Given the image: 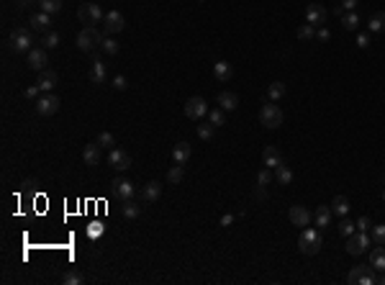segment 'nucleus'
Instances as JSON below:
<instances>
[{"label": "nucleus", "mask_w": 385, "mask_h": 285, "mask_svg": "<svg viewBox=\"0 0 385 285\" xmlns=\"http://www.w3.org/2000/svg\"><path fill=\"white\" fill-rule=\"evenodd\" d=\"M298 249L303 254H308V257L318 254V249H321V231L318 229H303L300 237H298Z\"/></svg>", "instance_id": "nucleus-1"}, {"label": "nucleus", "mask_w": 385, "mask_h": 285, "mask_svg": "<svg viewBox=\"0 0 385 285\" xmlns=\"http://www.w3.org/2000/svg\"><path fill=\"white\" fill-rule=\"evenodd\" d=\"M103 39H105V34H100L95 26H85V29L77 34V49H82V51H93L95 46H100V44H103Z\"/></svg>", "instance_id": "nucleus-2"}, {"label": "nucleus", "mask_w": 385, "mask_h": 285, "mask_svg": "<svg viewBox=\"0 0 385 285\" xmlns=\"http://www.w3.org/2000/svg\"><path fill=\"white\" fill-rule=\"evenodd\" d=\"M260 121H262L265 128H280V126H283V108H280L275 100L265 103L262 111H260Z\"/></svg>", "instance_id": "nucleus-3"}, {"label": "nucleus", "mask_w": 385, "mask_h": 285, "mask_svg": "<svg viewBox=\"0 0 385 285\" xmlns=\"http://www.w3.org/2000/svg\"><path fill=\"white\" fill-rule=\"evenodd\" d=\"M11 49L13 51H31L34 49V34H31V29H13V34H11Z\"/></svg>", "instance_id": "nucleus-4"}, {"label": "nucleus", "mask_w": 385, "mask_h": 285, "mask_svg": "<svg viewBox=\"0 0 385 285\" xmlns=\"http://www.w3.org/2000/svg\"><path fill=\"white\" fill-rule=\"evenodd\" d=\"M185 116L190 121H203V116H208V106L201 95H193L185 100Z\"/></svg>", "instance_id": "nucleus-5"}, {"label": "nucleus", "mask_w": 385, "mask_h": 285, "mask_svg": "<svg viewBox=\"0 0 385 285\" xmlns=\"http://www.w3.org/2000/svg\"><path fill=\"white\" fill-rule=\"evenodd\" d=\"M77 16H80V21H82L85 26H95L98 21L105 18V13L100 11L98 3H82V6L77 8Z\"/></svg>", "instance_id": "nucleus-6"}, {"label": "nucleus", "mask_w": 385, "mask_h": 285, "mask_svg": "<svg viewBox=\"0 0 385 285\" xmlns=\"http://www.w3.org/2000/svg\"><path fill=\"white\" fill-rule=\"evenodd\" d=\"M347 282L349 285H375V275H372V265L365 267V265H357L349 270L347 275Z\"/></svg>", "instance_id": "nucleus-7"}, {"label": "nucleus", "mask_w": 385, "mask_h": 285, "mask_svg": "<svg viewBox=\"0 0 385 285\" xmlns=\"http://www.w3.org/2000/svg\"><path fill=\"white\" fill-rule=\"evenodd\" d=\"M57 111H59V98H57V95L44 93V95L36 98V113H39V116L49 118V116H54Z\"/></svg>", "instance_id": "nucleus-8"}, {"label": "nucleus", "mask_w": 385, "mask_h": 285, "mask_svg": "<svg viewBox=\"0 0 385 285\" xmlns=\"http://www.w3.org/2000/svg\"><path fill=\"white\" fill-rule=\"evenodd\" d=\"M370 242H372V239L367 237V231H354L352 237H347V252L354 254V257H357V254H365V249L370 247Z\"/></svg>", "instance_id": "nucleus-9"}, {"label": "nucleus", "mask_w": 385, "mask_h": 285, "mask_svg": "<svg viewBox=\"0 0 385 285\" xmlns=\"http://www.w3.org/2000/svg\"><path fill=\"white\" fill-rule=\"evenodd\" d=\"M288 219H290V224H293V226L306 229V226L313 221V213H311L306 205H290V211H288Z\"/></svg>", "instance_id": "nucleus-10"}, {"label": "nucleus", "mask_w": 385, "mask_h": 285, "mask_svg": "<svg viewBox=\"0 0 385 285\" xmlns=\"http://www.w3.org/2000/svg\"><path fill=\"white\" fill-rule=\"evenodd\" d=\"M324 21H326V8L321 6V3H308V8H306V23H311L316 29V26H324Z\"/></svg>", "instance_id": "nucleus-11"}, {"label": "nucleus", "mask_w": 385, "mask_h": 285, "mask_svg": "<svg viewBox=\"0 0 385 285\" xmlns=\"http://www.w3.org/2000/svg\"><path fill=\"white\" fill-rule=\"evenodd\" d=\"M113 193H116L121 200H134L136 188H134V183H131V180H126V177H116V180H113Z\"/></svg>", "instance_id": "nucleus-12"}, {"label": "nucleus", "mask_w": 385, "mask_h": 285, "mask_svg": "<svg viewBox=\"0 0 385 285\" xmlns=\"http://www.w3.org/2000/svg\"><path fill=\"white\" fill-rule=\"evenodd\" d=\"M123 26H126V21H123V16H121L118 11L105 13V18H103V29H105V34H108V36H113V34L123 31Z\"/></svg>", "instance_id": "nucleus-13"}, {"label": "nucleus", "mask_w": 385, "mask_h": 285, "mask_svg": "<svg viewBox=\"0 0 385 285\" xmlns=\"http://www.w3.org/2000/svg\"><path fill=\"white\" fill-rule=\"evenodd\" d=\"M46 62H49V57H46V49H44V46H34V49L29 51V67H31V69H39V72H44V69H46Z\"/></svg>", "instance_id": "nucleus-14"}, {"label": "nucleus", "mask_w": 385, "mask_h": 285, "mask_svg": "<svg viewBox=\"0 0 385 285\" xmlns=\"http://www.w3.org/2000/svg\"><path fill=\"white\" fill-rule=\"evenodd\" d=\"M108 162H111V167H116L118 172H123V170L131 167V157H128V152H123V149H111Z\"/></svg>", "instance_id": "nucleus-15"}, {"label": "nucleus", "mask_w": 385, "mask_h": 285, "mask_svg": "<svg viewBox=\"0 0 385 285\" xmlns=\"http://www.w3.org/2000/svg\"><path fill=\"white\" fill-rule=\"evenodd\" d=\"M329 221H332V205H318V208L313 211V224H316V229H326Z\"/></svg>", "instance_id": "nucleus-16"}, {"label": "nucleus", "mask_w": 385, "mask_h": 285, "mask_svg": "<svg viewBox=\"0 0 385 285\" xmlns=\"http://www.w3.org/2000/svg\"><path fill=\"white\" fill-rule=\"evenodd\" d=\"M216 103H218V108H224V111H236V108H239V95L231 93V90H224V93H218Z\"/></svg>", "instance_id": "nucleus-17"}, {"label": "nucleus", "mask_w": 385, "mask_h": 285, "mask_svg": "<svg viewBox=\"0 0 385 285\" xmlns=\"http://www.w3.org/2000/svg\"><path fill=\"white\" fill-rule=\"evenodd\" d=\"M213 75H216V80H218V83H229V80L234 77V67H231L229 62L218 59V62L213 64Z\"/></svg>", "instance_id": "nucleus-18"}, {"label": "nucleus", "mask_w": 385, "mask_h": 285, "mask_svg": "<svg viewBox=\"0 0 385 285\" xmlns=\"http://www.w3.org/2000/svg\"><path fill=\"white\" fill-rule=\"evenodd\" d=\"M49 26H51V16L49 13H36L31 16V31H39V34H49Z\"/></svg>", "instance_id": "nucleus-19"}, {"label": "nucleus", "mask_w": 385, "mask_h": 285, "mask_svg": "<svg viewBox=\"0 0 385 285\" xmlns=\"http://www.w3.org/2000/svg\"><path fill=\"white\" fill-rule=\"evenodd\" d=\"M159 195H162V185L157 180H152L142 188V200L144 203H154V200H159Z\"/></svg>", "instance_id": "nucleus-20"}, {"label": "nucleus", "mask_w": 385, "mask_h": 285, "mask_svg": "<svg viewBox=\"0 0 385 285\" xmlns=\"http://www.w3.org/2000/svg\"><path fill=\"white\" fill-rule=\"evenodd\" d=\"M100 144L98 141H93V144H88L85 149H82V160H85V165H90V167H95L98 162H100Z\"/></svg>", "instance_id": "nucleus-21"}, {"label": "nucleus", "mask_w": 385, "mask_h": 285, "mask_svg": "<svg viewBox=\"0 0 385 285\" xmlns=\"http://www.w3.org/2000/svg\"><path fill=\"white\" fill-rule=\"evenodd\" d=\"M36 85L41 88V93H51V88L57 85V72L54 69H44L39 75V80H36Z\"/></svg>", "instance_id": "nucleus-22"}, {"label": "nucleus", "mask_w": 385, "mask_h": 285, "mask_svg": "<svg viewBox=\"0 0 385 285\" xmlns=\"http://www.w3.org/2000/svg\"><path fill=\"white\" fill-rule=\"evenodd\" d=\"M190 154H193V149H190L187 141H177L175 149H172V160H175L177 165H185V162L190 160Z\"/></svg>", "instance_id": "nucleus-23"}, {"label": "nucleus", "mask_w": 385, "mask_h": 285, "mask_svg": "<svg viewBox=\"0 0 385 285\" xmlns=\"http://www.w3.org/2000/svg\"><path fill=\"white\" fill-rule=\"evenodd\" d=\"M262 165H265V167H270V170H275L278 165H283L278 147H265V152H262Z\"/></svg>", "instance_id": "nucleus-24"}, {"label": "nucleus", "mask_w": 385, "mask_h": 285, "mask_svg": "<svg viewBox=\"0 0 385 285\" xmlns=\"http://www.w3.org/2000/svg\"><path fill=\"white\" fill-rule=\"evenodd\" d=\"M370 265H372V270L385 272V244H377V247L370 252Z\"/></svg>", "instance_id": "nucleus-25"}, {"label": "nucleus", "mask_w": 385, "mask_h": 285, "mask_svg": "<svg viewBox=\"0 0 385 285\" xmlns=\"http://www.w3.org/2000/svg\"><path fill=\"white\" fill-rule=\"evenodd\" d=\"M90 83H95V85L105 83V62H100V59L93 62V67H90Z\"/></svg>", "instance_id": "nucleus-26"}, {"label": "nucleus", "mask_w": 385, "mask_h": 285, "mask_svg": "<svg viewBox=\"0 0 385 285\" xmlns=\"http://www.w3.org/2000/svg\"><path fill=\"white\" fill-rule=\"evenodd\" d=\"M332 213H337L339 219H344L347 213H349V200H347L344 195H337V198L332 200Z\"/></svg>", "instance_id": "nucleus-27"}, {"label": "nucleus", "mask_w": 385, "mask_h": 285, "mask_svg": "<svg viewBox=\"0 0 385 285\" xmlns=\"http://www.w3.org/2000/svg\"><path fill=\"white\" fill-rule=\"evenodd\" d=\"M275 180H278L280 185H290V183H293V170H290L288 165H278V167H275Z\"/></svg>", "instance_id": "nucleus-28"}, {"label": "nucleus", "mask_w": 385, "mask_h": 285, "mask_svg": "<svg viewBox=\"0 0 385 285\" xmlns=\"http://www.w3.org/2000/svg\"><path fill=\"white\" fill-rule=\"evenodd\" d=\"M367 29H370V31H375V34L385 31V13H382V11L372 13V16H370V21H367Z\"/></svg>", "instance_id": "nucleus-29"}, {"label": "nucleus", "mask_w": 385, "mask_h": 285, "mask_svg": "<svg viewBox=\"0 0 385 285\" xmlns=\"http://www.w3.org/2000/svg\"><path fill=\"white\" fill-rule=\"evenodd\" d=\"M360 21H362V18H360L357 11H347V13L342 16V26H344L347 31H354V29L360 26Z\"/></svg>", "instance_id": "nucleus-30"}, {"label": "nucleus", "mask_w": 385, "mask_h": 285, "mask_svg": "<svg viewBox=\"0 0 385 285\" xmlns=\"http://www.w3.org/2000/svg\"><path fill=\"white\" fill-rule=\"evenodd\" d=\"M139 213H142V205H139V203H134V200H123V216H126L128 221L139 219Z\"/></svg>", "instance_id": "nucleus-31"}, {"label": "nucleus", "mask_w": 385, "mask_h": 285, "mask_svg": "<svg viewBox=\"0 0 385 285\" xmlns=\"http://www.w3.org/2000/svg\"><path fill=\"white\" fill-rule=\"evenodd\" d=\"M283 95H285V83H280V80H278V83H270L267 98H270V100H280Z\"/></svg>", "instance_id": "nucleus-32"}, {"label": "nucleus", "mask_w": 385, "mask_h": 285, "mask_svg": "<svg viewBox=\"0 0 385 285\" xmlns=\"http://www.w3.org/2000/svg\"><path fill=\"white\" fill-rule=\"evenodd\" d=\"M213 134H216V126H213L211 121H206V123L201 121V123H198V136H201L203 141H211V139H213Z\"/></svg>", "instance_id": "nucleus-33"}, {"label": "nucleus", "mask_w": 385, "mask_h": 285, "mask_svg": "<svg viewBox=\"0 0 385 285\" xmlns=\"http://www.w3.org/2000/svg\"><path fill=\"white\" fill-rule=\"evenodd\" d=\"M182 177H185V170H182V165H175V167H170V172H167V183H172V185H180V183H182Z\"/></svg>", "instance_id": "nucleus-34"}, {"label": "nucleus", "mask_w": 385, "mask_h": 285, "mask_svg": "<svg viewBox=\"0 0 385 285\" xmlns=\"http://www.w3.org/2000/svg\"><path fill=\"white\" fill-rule=\"evenodd\" d=\"M39 8L49 16H54L59 8H62V0H39Z\"/></svg>", "instance_id": "nucleus-35"}, {"label": "nucleus", "mask_w": 385, "mask_h": 285, "mask_svg": "<svg viewBox=\"0 0 385 285\" xmlns=\"http://www.w3.org/2000/svg\"><path fill=\"white\" fill-rule=\"evenodd\" d=\"M298 39L300 41H311V39H316V29L311 26V23H303V26H298Z\"/></svg>", "instance_id": "nucleus-36"}, {"label": "nucleus", "mask_w": 385, "mask_h": 285, "mask_svg": "<svg viewBox=\"0 0 385 285\" xmlns=\"http://www.w3.org/2000/svg\"><path fill=\"white\" fill-rule=\"evenodd\" d=\"M354 231H357V224H354V221H349V219L344 216V219L339 221V234H342V237L347 239V237H352Z\"/></svg>", "instance_id": "nucleus-37"}, {"label": "nucleus", "mask_w": 385, "mask_h": 285, "mask_svg": "<svg viewBox=\"0 0 385 285\" xmlns=\"http://www.w3.org/2000/svg\"><path fill=\"white\" fill-rule=\"evenodd\" d=\"M98 144H100L103 149H108V152H111V149H116V139H113V134H111V131H103V134L98 136Z\"/></svg>", "instance_id": "nucleus-38"}, {"label": "nucleus", "mask_w": 385, "mask_h": 285, "mask_svg": "<svg viewBox=\"0 0 385 285\" xmlns=\"http://www.w3.org/2000/svg\"><path fill=\"white\" fill-rule=\"evenodd\" d=\"M41 46H44V49H57V46H59V34H54V31L44 34V39H41Z\"/></svg>", "instance_id": "nucleus-39"}, {"label": "nucleus", "mask_w": 385, "mask_h": 285, "mask_svg": "<svg viewBox=\"0 0 385 285\" xmlns=\"http://www.w3.org/2000/svg\"><path fill=\"white\" fill-rule=\"evenodd\" d=\"M100 46H103V51H105V54H111V57H113V54H118V41H116L113 36H108V34H105V39H103V44H100Z\"/></svg>", "instance_id": "nucleus-40"}, {"label": "nucleus", "mask_w": 385, "mask_h": 285, "mask_svg": "<svg viewBox=\"0 0 385 285\" xmlns=\"http://www.w3.org/2000/svg\"><path fill=\"white\" fill-rule=\"evenodd\" d=\"M208 121L218 128V126H224L226 123V118H224V108H213V111H208Z\"/></svg>", "instance_id": "nucleus-41"}, {"label": "nucleus", "mask_w": 385, "mask_h": 285, "mask_svg": "<svg viewBox=\"0 0 385 285\" xmlns=\"http://www.w3.org/2000/svg\"><path fill=\"white\" fill-rule=\"evenodd\" d=\"M275 180V175L270 172V167H262L260 172H257V183H260V185H270Z\"/></svg>", "instance_id": "nucleus-42"}, {"label": "nucleus", "mask_w": 385, "mask_h": 285, "mask_svg": "<svg viewBox=\"0 0 385 285\" xmlns=\"http://www.w3.org/2000/svg\"><path fill=\"white\" fill-rule=\"evenodd\" d=\"M82 280H85V277H82L80 272H67V275L62 277L64 285H82Z\"/></svg>", "instance_id": "nucleus-43"}, {"label": "nucleus", "mask_w": 385, "mask_h": 285, "mask_svg": "<svg viewBox=\"0 0 385 285\" xmlns=\"http://www.w3.org/2000/svg\"><path fill=\"white\" fill-rule=\"evenodd\" d=\"M372 242H375V244H385V224L372 226Z\"/></svg>", "instance_id": "nucleus-44"}, {"label": "nucleus", "mask_w": 385, "mask_h": 285, "mask_svg": "<svg viewBox=\"0 0 385 285\" xmlns=\"http://www.w3.org/2000/svg\"><path fill=\"white\" fill-rule=\"evenodd\" d=\"M316 39H318V41H329V39H332V31H329L326 26H318V31H316Z\"/></svg>", "instance_id": "nucleus-45"}, {"label": "nucleus", "mask_w": 385, "mask_h": 285, "mask_svg": "<svg viewBox=\"0 0 385 285\" xmlns=\"http://www.w3.org/2000/svg\"><path fill=\"white\" fill-rule=\"evenodd\" d=\"M354 224H357V231H367V229H372V221H370L367 216H362V219H357Z\"/></svg>", "instance_id": "nucleus-46"}, {"label": "nucleus", "mask_w": 385, "mask_h": 285, "mask_svg": "<svg viewBox=\"0 0 385 285\" xmlns=\"http://www.w3.org/2000/svg\"><path fill=\"white\" fill-rule=\"evenodd\" d=\"M126 85H128V83H126L123 75H116V77H113V88H116V90H126Z\"/></svg>", "instance_id": "nucleus-47"}, {"label": "nucleus", "mask_w": 385, "mask_h": 285, "mask_svg": "<svg viewBox=\"0 0 385 285\" xmlns=\"http://www.w3.org/2000/svg\"><path fill=\"white\" fill-rule=\"evenodd\" d=\"M357 46H360V49H367V46H370V36H367V34H357Z\"/></svg>", "instance_id": "nucleus-48"}, {"label": "nucleus", "mask_w": 385, "mask_h": 285, "mask_svg": "<svg viewBox=\"0 0 385 285\" xmlns=\"http://www.w3.org/2000/svg\"><path fill=\"white\" fill-rule=\"evenodd\" d=\"M39 95H41V88H39V85L26 88V98H39Z\"/></svg>", "instance_id": "nucleus-49"}, {"label": "nucleus", "mask_w": 385, "mask_h": 285, "mask_svg": "<svg viewBox=\"0 0 385 285\" xmlns=\"http://www.w3.org/2000/svg\"><path fill=\"white\" fill-rule=\"evenodd\" d=\"M357 6H360V0H342V8L344 11H354Z\"/></svg>", "instance_id": "nucleus-50"}, {"label": "nucleus", "mask_w": 385, "mask_h": 285, "mask_svg": "<svg viewBox=\"0 0 385 285\" xmlns=\"http://www.w3.org/2000/svg\"><path fill=\"white\" fill-rule=\"evenodd\" d=\"M90 234H93V237H95V234L100 237V234H103V224H100V221H98V224H90Z\"/></svg>", "instance_id": "nucleus-51"}, {"label": "nucleus", "mask_w": 385, "mask_h": 285, "mask_svg": "<svg viewBox=\"0 0 385 285\" xmlns=\"http://www.w3.org/2000/svg\"><path fill=\"white\" fill-rule=\"evenodd\" d=\"M231 224H234V216H229V213L221 216V226H231Z\"/></svg>", "instance_id": "nucleus-52"}, {"label": "nucleus", "mask_w": 385, "mask_h": 285, "mask_svg": "<svg viewBox=\"0 0 385 285\" xmlns=\"http://www.w3.org/2000/svg\"><path fill=\"white\" fill-rule=\"evenodd\" d=\"M16 3H18V8H29V6L34 3V0H16Z\"/></svg>", "instance_id": "nucleus-53"}, {"label": "nucleus", "mask_w": 385, "mask_h": 285, "mask_svg": "<svg viewBox=\"0 0 385 285\" xmlns=\"http://www.w3.org/2000/svg\"><path fill=\"white\" fill-rule=\"evenodd\" d=\"M375 285H385V272H382L380 277H375Z\"/></svg>", "instance_id": "nucleus-54"}, {"label": "nucleus", "mask_w": 385, "mask_h": 285, "mask_svg": "<svg viewBox=\"0 0 385 285\" xmlns=\"http://www.w3.org/2000/svg\"><path fill=\"white\" fill-rule=\"evenodd\" d=\"M382 200H385V190H382Z\"/></svg>", "instance_id": "nucleus-55"}]
</instances>
